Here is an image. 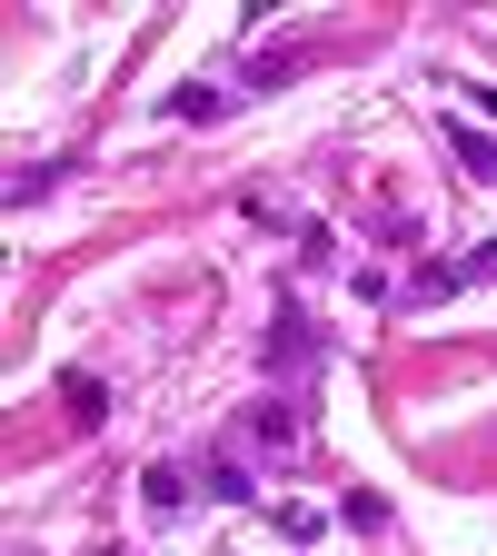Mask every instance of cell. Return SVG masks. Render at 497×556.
Segmentation results:
<instances>
[{
  "instance_id": "8992f818",
  "label": "cell",
  "mask_w": 497,
  "mask_h": 556,
  "mask_svg": "<svg viewBox=\"0 0 497 556\" xmlns=\"http://www.w3.org/2000/svg\"><path fill=\"white\" fill-rule=\"evenodd\" d=\"M278 536H289V546H309V536H319V507H299V497H289V507H278Z\"/></svg>"
},
{
  "instance_id": "5b68a950",
  "label": "cell",
  "mask_w": 497,
  "mask_h": 556,
  "mask_svg": "<svg viewBox=\"0 0 497 556\" xmlns=\"http://www.w3.org/2000/svg\"><path fill=\"white\" fill-rule=\"evenodd\" d=\"M139 497H150L160 517H179V507H189V477H179V467H150V477H139Z\"/></svg>"
},
{
  "instance_id": "277c9868",
  "label": "cell",
  "mask_w": 497,
  "mask_h": 556,
  "mask_svg": "<svg viewBox=\"0 0 497 556\" xmlns=\"http://www.w3.org/2000/svg\"><path fill=\"white\" fill-rule=\"evenodd\" d=\"M209 497H220V507H249L259 486H249V467H239V457H209Z\"/></svg>"
},
{
  "instance_id": "7a4b0ae2",
  "label": "cell",
  "mask_w": 497,
  "mask_h": 556,
  "mask_svg": "<svg viewBox=\"0 0 497 556\" xmlns=\"http://www.w3.org/2000/svg\"><path fill=\"white\" fill-rule=\"evenodd\" d=\"M60 397H70V417H80V428H100V417H110V388H100L90 368H70V378H60Z\"/></svg>"
},
{
  "instance_id": "3957f363",
  "label": "cell",
  "mask_w": 497,
  "mask_h": 556,
  "mask_svg": "<svg viewBox=\"0 0 497 556\" xmlns=\"http://www.w3.org/2000/svg\"><path fill=\"white\" fill-rule=\"evenodd\" d=\"M448 150H458V160H468L477 179H497V139H487V129H468L458 110H448Z\"/></svg>"
},
{
  "instance_id": "6da1fadb",
  "label": "cell",
  "mask_w": 497,
  "mask_h": 556,
  "mask_svg": "<svg viewBox=\"0 0 497 556\" xmlns=\"http://www.w3.org/2000/svg\"><path fill=\"white\" fill-rule=\"evenodd\" d=\"M249 438H259L269 457H299V407H289V397H259V407H249Z\"/></svg>"
}]
</instances>
